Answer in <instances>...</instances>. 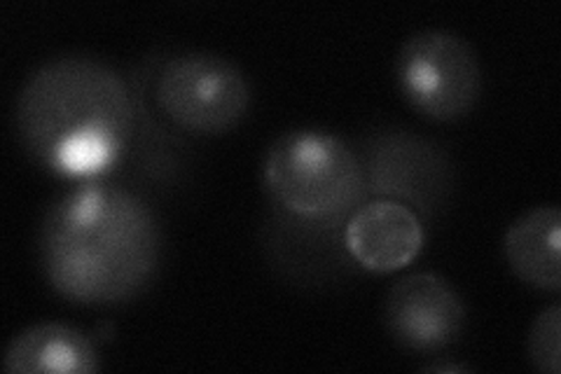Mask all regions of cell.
Returning <instances> with one entry per match:
<instances>
[{
	"instance_id": "7a4b0ae2",
	"label": "cell",
	"mask_w": 561,
	"mask_h": 374,
	"mask_svg": "<svg viewBox=\"0 0 561 374\" xmlns=\"http://www.w3.org/2000/svg\"><path fill=\"white\" fill-rule=\"evenodd\" d=\"M134 97L108 64L84 55L57 57L24 82L14 129L24 150L64 178L96 181L125 155Z\"/></svg>"
},
{
	"instance_id": "8992f818",
	"label": "cell",
	"mask_w": 561,
	"mask_h": 374,
	"mask_svg": "<svg viewBox=\"0 0 561 374\" xmlns=\"http://www.w3.org/2000/svg\"><path fill=\"white\" fill-rule=\"evenodd\" d=\"M466 320L459 291L437 274L400 279L383 302L386 330L400 347L419 353H435L459 342Z\"/></svg>"
},
{
	"instance_id": "52a82bcc",
	"label": "cell",
	"mask_w": 561,
	"mask_h": 374,
	"mask_svg": "<svg viewBox=\"0 0 561 374\" xmlns=\"http://www.w3.org/2000/svg\"><path fill=\"white\" fill-rule=\"evenodd\" d=\"M367 155V169L363 167L367 192L405 206L414 204L421 213L445 202L451 167L445 152L428 140L393 132L379 136Z\"/></svg>"
},
{
	"instance_id": "9c48e42d",
	"label": "cell",
	"mask_w": 561,
	"mask_h": 374,
	"mask_svg": "<svg viewBox=\"0 0 561 374\" xmlns=\"http://www.w3.org/2000/svg\"><path fill=\"white\" fill-rule=\"evenodd\" d=\"M10 374H92L101 370L94 342L64 324H35L14 337L3 355Z\"/></svg>"
},
{
	"instance_id": "277c9868",
	"label": "cell",
	"mask_w": 561,
	"mask_h": 374,
	"mask_svg": "<svg viewBox=\"0 0 561 374\" xmlns=\"http://www.w3.org/2000/svg\"><path fill=\"white\" fill-rule=\"evenodd\" d=\"M150 87L160 115L173 129L192 136L227 134L251 109V84L243 70L208 52L167 57Z\"/></svg>"
},
{
	"instance_id": "8fae6325",
	"label": "cell",
	"mask_w": 561,
	"mask_h": 374,
	"mask_svg": "<svg viewBox=\"0 0 561 374\" xmlns=\"http://www.w3.org/2000/svg\"><path fill=\"white\" fill-rule=\"evenodd\" d=\"M529 361L542 374H559L561 372V307L559 302L542 309L534 320L529 342Z\"/></svg>"
},
{
	"instance_id": "5b68a950",
	"label": "cell",
	"mask_w": 561,
	"mask_h": 374,
	"mask_svg": "<svg viewBox=\"0 0 561 374\" xmlns=\"http://www.w3.org/2000/svg\"><path fill=\"white\" fill-rule=\"evenodd\" d=\"M396 80L412 109L433 122H456L476 109L482 68L472 45L451 31H419L400 47Z\"/></svg>"
},
{
	"instance_id": "30bf717a",
	"label": "cell",
	"mask_w": 561,
	"mask_h": 374,
	"mask_svg": "<svg viewBox=\"0 0 561 374\" xmlns=\"http://www.w3.org/2000/svg\"><path fill=\"white\" fill-rule=\"evenodd\" d=\"M503 253L526 286L542 293L561 288V211L554 204L536 206L507 227Z\"/></svg>"
},
{
	"instance_id": "7c38bea8",
	"label": "cell",
	"mask_w": 561,
	"mask_h": 374,
	"mask_svg": "<svg viewBox=\"0 0 561 374\" xmlns=\"http://www.w3.org/2000/svg\"><path fill=\"white\" fill-rule=\"evenodd\" d=\"M428 372H468V365H451V363H440V365H428Z\"/></svg>"
},
{
	"instance_id": "ba28073f",
	"label": "cell",
	"mask_w": 561,
	"mask_h": 374,
	"mask_svg": "<svg viewBox=\"0 0 561 374\" xmlns=\"http://www.w3.org/2000/svg\"><path fill=\"white\" fill-rule=\"evenodd\" d=\"M344 248L363 270L393 274L421 253L424 227L412 206L393 200L363 202L344 225Z\"/></svg>"
},
{
	"instance_id": "3957f363",
	"label": "cell",
	"mask_w": 561,
	"mask_h": 374,
	"mask_svg": "<svg viewBox=\"0 0 561 374\" xmlns=\"http://www.w3.org/2000/svg\"><path fill=\"white\" fill-rule=\"evenodd\" d=\"M267 194L295 220L346 223L367 197L358 155L335 134L295 129L280 134L262 165Z\"/></svg>"
},
{
	"instance_id": "6da1fadb",
	"label": "cell",
	"mask_w": 561,
	"mask_h": 374,
	"mask_svg": "<svg viewBox=\"0 0 561 374\" xmlns=\"http://www.w3.org/2000/svg\"><path fill=\"white\" fill-rule=\"evenodd\" d=\"M38 260L47 283L78 305H119L144 293L162 262V227L136 192L84 181L45 213Z\"/></svg>"
}]
</instances>
